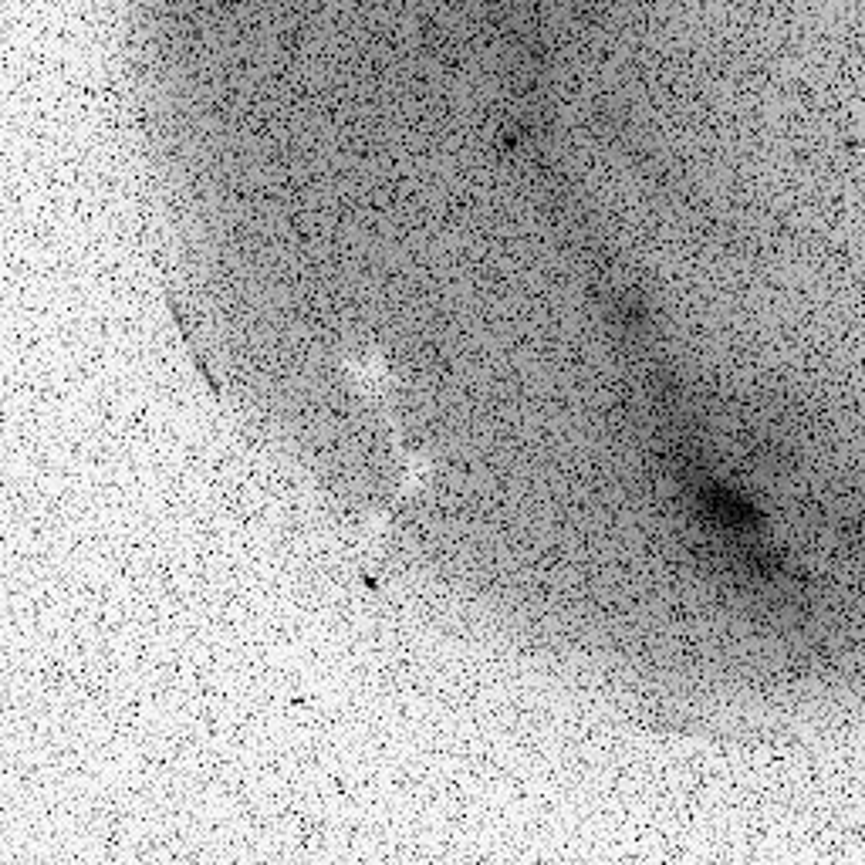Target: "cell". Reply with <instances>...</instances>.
Returning <instances> with one entry per match:
<instances>
[{
	"label": "cell",
	"instance_id": "1",
	"mask_svg": "<svg viewBox=\"0 0 865 865\" xmlns=\"http://www.w3.org/2000/svg\"><path fill=\"white\" fill-rule=\"evenodd\" d=\"M433 484V460L426 453H403L399 457V487L406 497L423 494Z\"/></svg>",
	"mask_w": 865,
	"mask_h": 865
}]
</instances>
